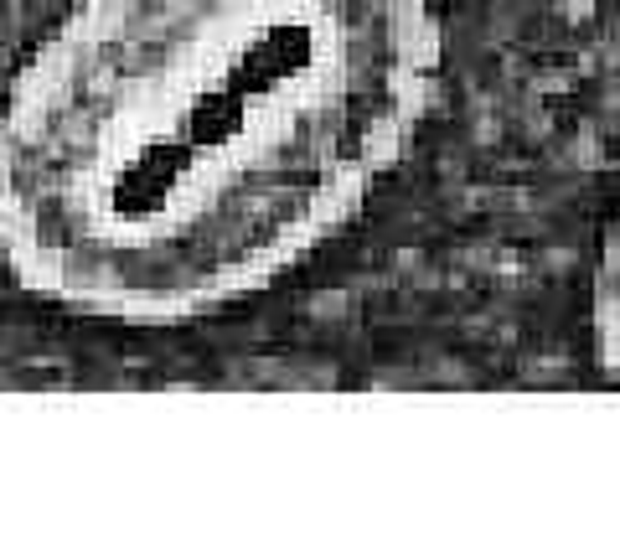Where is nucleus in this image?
Returning <instances> with one entry per match:
<instances>
[{"label":"nucleus","instance_id":"nucleus-2","mask_svg":"<svg viewBox=\"0 0 620 558\" xmlns=\"http://www.w3.org/2000/svg\"><path fill=\"white\" fill-rule=\"evenodd\" d=\"M589 326H595V362L610 383H620V207L610 212L600 259H595V290H589Z\"/></svg>","mask_w":620,"mask_h":558},{"label":"nucleus","instance_id":"nucleus-1","mask_svg":"<svg viewBox=\"0 0 620 558\" xmlns=\"http://www.w3.org/2000/svg\"><path fill=\"white\" fill-rule=\"evenodd\" d=\"M440 73L434 0H78L0 109V264L88 321L228 310L367 207Z\"/></svg>","mask_w":620,"mask_h":558}]
</instances>
